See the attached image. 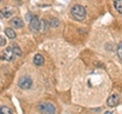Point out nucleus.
Here are the masks:
<instances>
[{"label":"nucleus","instance_id":"nucleus-18","mask_svg":"<svg viewBox=\"0 0 122 114\" xmlns=\"http://www.w3.org/2000/svg\"><path fill=\"white\" fill-rule=\"evenodd\" d=\"M104 114H112V112H111V111H106Z\"/></svg>","mask_w":122,"mask_h":114},{"label":"nucleus","instance_id":"nucleus-13","mask_svg":"<svg viewBox=\"0 0 122 114\" xmlns=\"http://www.w3.org/2000/svg\"><path fill=\"white\" fill-rule=\"evenodd\" d=\"M0 114H12V110L7 106H0Z\"/></svg>","mask_w":122,"mask_h":114},{"label":"nucleus","instance_id":"nucleus-10","mask_svg":"<svg viewBox=\"0 0 122 114\" xmlns=\"http://www.w3.org/2000/svg\"><path fill=\"white\" fill-rule=\"evenodd\" d=\"M45 60H44V57L40 55V54H37L35 57H34V64L36 65V66H42V65L44 64Z\"/></svg>","mask_w":122,"mask_h":114},{"label":"nucleus","instance_id":"nucleus-17","mask_svg":"<svg viewBox=\"0 0 122 114\" xmlns=\"http://www.w3.org/2000/svg\"><path fill=\"white\" fill-rule=\"evenodd\" d=\"M6 43H7L6 39H4V37H3V36H1V35H0V48L4 47V45L6 44Z\"/></svg>","mask_w":122,"mask_h":114},{"label":"nucleus","instance_id":"nucleus-15","mask_svg":"<svg viewBox=\"0 0 122 114\" xmlns=\"http://www.w3.org/2000/svg\"><path fill=\"white\" fill-rule=\"evenodd\" d=\"M114 6H115V9L118 12L122 13V0H116V1L114 2Z\"/></svg>","mask_w":122,"mask_h":114},{"label":"nucleus","instance_id":"nucleus-11","mask_svg":"<svg viewBox=\"0 0 122 114\" xmlns=\"http://www.w3.org/2000/svg\"><path fill=\"white\" fill-rule=\"evenodd\" d=\"M48 24H49V26H51V27L57 28L60 25V21L57 19L56 17H51L50 19H49V21H48Z\"/></svg>","mask_w":122,"mask_h":114},{"label":"nucleus","instance_id":"nucleus-1","mask_svg":"<svg viewBox=\"0 0 122 114\" xmlns=\"http://www.w3.org/2000/svg\"><path fill=\"white\" fill-rule=\"evenodd\" d=\"M70 12H71L72 16H73L76 20H79V21L83 20L86 16V8L81 4H75L74 6H72Z\"/></svg>","mask_w":122,"mask_h":114},{"label":"nucleus","instance_id":"nucleus-12","mask_svg":"<svg viewBox=\"0 0 122 114\" xmlns=\"http://www.w3.org/2000/svg\"><path fill=\"white\" fill-rule=\"evenodd\" d=\"M4 32H5L6 36H7V37H9L10 39H15V37H16V33H15L14 30H13L12 28H10V27L6 28Z\"/></svg>","mask_w":122,"mask_h":114},{"label":"nucleus","instance_id":"nucleus-5","mask_svg":"<svg viewBox=\"0 0 122 114\" xmlns=\"http://www.w3.org/2000/svg\"><path fill=\"white\" fill-rule=\"evenodd\" d=\"M13 13H14V9L12 7L5 6L2 10H0V19H2V18H9L12 16Z\"/></svg>","mask_w":122,"mask_h":114},{"label":"nucleus","instance_id":"nucleus-4","mask_svg":"<svg viewBox=\"0 0 122 114\" xmlns=\"http://www.w3.org/2000/svg\"><path fill=\"white\" fill-rule=\"evenodd\" d=\"M30 28L33 32H38L40 29V20L38 16H33L30 20Z\"/></svg>","mask_w":122,"mask_h":114},{"label":"nucleus","instance_id":"nucleus-9","mask_svg":"<svg viewBox=\"0 0 122 114\" xmlns=\"http://www.w3.org/2000/svg\"><path fill=\"white\" fill-rule=\"evenodd\" d=\"M49 29V24H48V21H46L45 19H41L40 20V29L39 31L42 33H46Z\"/></svg>","mask_w":122,"mask_h":114},{"label":"nucleus","instance_id":"nucleus-6","mask_svg":"<svg viewBox=\"0 0 122 114\" xmlns=\"http://www.w3.org/2000/svg\"><path fill=\"white\" fill-rule=\"evenodd\" d=\"M2 57H3V59L7 61V62H12V61L14 60V58H15V56H14L11 48H6L4 50V52H3Z\"/></svg>","mask_w":122,"mask_h":114},{"label":"nucleus","instance_id":"nucleus-3","mask_svg":"<svg viewBox=\"0 0 122 114\" xmlns=\"http://www.w3.org/2000/svg\"><path fill=\"white\" fill-rule=\"evenodd\" d=\"M17 84H18L20 88L24 89V90H28L33 86V80L30 77H28V76H24V77H21L18 80Z\"/></svg>","mask_w":122,"mask_h":114},{"label":"nucleus","instance_id":"nucleus-2","mask_svg":"<svg viewBox=\"0 0 122 114\" xmlns=\"http://www.w3.org/2000/svg\"><path fill=\"white\" fill-rule=\"evenodd\" d=\"M37 108L42 114H55L56 112L55 106L49 102H42L37 106Z\"/></svg>","mask_w":122,"mask_h":114},{"label":"nucleus","instance_id":"nucleus-7","mask_svg":"<svg viewBox=\"0 0 122 114\" xmlns=\"http://www.w3.org/2000/svg\"><path fill=\"white\" fill-rule=\"evenodd\" d=\"M119 103V96L117 94H112L107 100V105L109 107H116Z\"/></svg>","mask_w":122,"mask_h":114},{"label":"nucleus","instance_id":"nucleus-19","mask_svg":"<svg viewBox=\"0 0 122 114\" xmlns=\"http://www.w3.org/2000/svg\"><path fill=\"white\" fill-rule=\"evenodd\" d=\"M0 3H1V0H0Z\"/></svg>","mask_w":122,"mask_h":114},{"label":"nucleus","instance_id":"nucleus-14","mask_svg":"<svg viewBox=\"0 0 122 114\" xmlns=\"http://www.w3.org/2000/svg\"><path fill=\"white\" fill-rule=\"evenodd\" d=\"M12 48V52H13L14 56H16V57H20V56H21L22 52H21V50L17 47L16 44H13V45H12V48Z\"/></svg>","mask_w":122,"mask_h":114},{"label":"nucleus","instance_id":"nucleus-8","mask_svg":"<svg viewBox=\"0 0 122 114\" xmlns=\"http://www.w3.org/2000/svg\"><path fill=\"white\" fill-rule=\"evenodd\" d=\"M9 24L12 25V27L14 28H21L24 26V21L20 19V17H13L9 21Z\"/></svg>","mask_w":122,"mask_h":114},{"label":"nucleus","instance_id":"nucleus-16","mask_svg":"<svg viewBox=\"0 0 122 114\" xmlns=\"http://www.w3.org/2000/svg\"><path fill=\"white\" fill-rule=\"evenodd\" d=\"M117 55H118V57L120 58V60H122V43H119V44H118Z\"/></svg>","mask_w":122,"mask_h":114}]
</instances>
